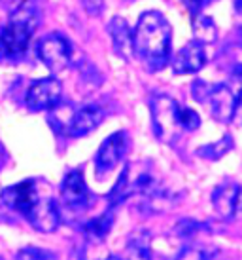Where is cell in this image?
<instances>
[{"mask_svg":"<svg viewBox=\"0 0 242 260\" xmlns=\"http://www.w3.org/2000/svg\"><path fill=\"white\" fill-rule=\"evenodd\" d=\"M129 148V135L127 131H115L110 137L100 145L95 156V171L97 177H108L114 171L115 167L119 166V161L125 158Z\"/></svg>","mask_w":242,"mask_h":260,"instance_id":"52a82bcc","label":"cell"},{"mask_svg":"<svg viewBox=\"0 0 242 260\" xmlns=\"http://www.w3.org/2000/svg\"><path fill=\"white\" fill-rule=\"evenodd\" d=\"M135 55L151 73H159L171 63L172 27L161 12L150 10L140 15L133 29Z\"/></svg>","mask_w":242,"mask_h":260,"instance_id":"6da1fadb","label":"cell"},{"mask_svg":"<svg viewBox=\"0 0 242 260\" xmlns=\"http://www.w3.org/2000/svg\"><path fill=\"white\" fill-rule=\"evenodd\" d=\"M172 71L176 74H195L207 65V51L203 42L193 38L172 57Z\"/></svg>","mask_w":242,"mask_h":260,"instance_id":"7c38bea8","label":"cell"},{"mask_svg":"<svg viewBox=\"0 0 242 260\" xmlns=\"http://www.w3.org/2000/svg\"><path fill=\"white\" fill-rule=\"evenodd\" d=\"M210 116L220 123H231L238 109V97L227 84H218L212 87V93L208 97Z\"/></svg>","mask_w":242,"mask_h":260,"instance_id":"30bf717a","label":"cell"},{"mask_svg":"<svg viewBox=\"0 0 242 260\" xmlns=\"http://www.w3.org/2000/svg\"><path fill=\"white\" fill-rule=\"evenodd\" d=\"M233 80L238 84V87H240V93H242V65H238L235 71H233Z\"/></svg>","mask_w":242,"mask_h":260,"instance_id":"484cf974","label":"cell"},{"mask_svg":"<svg viewBox=\"0 0 242 260\" xmlns=\"http://www.w3.org/2000/svg\"><path fill=\"white\" fill-rule=\"evenodd\" d=\"M212 87L208 82L205 80H193L191 84V97L195 99L197 103H207L210 93H212Z\"/></svg>","mask_w":242,"mask_h":260,"instance_id":"7402d4cb","label":"cell"},{"mask_svg":"<svg viewBox=\"0 0 242 260\" xmlns=\"http://www.w3.org/2000/svg\"><path fill=\"white\" fill-rule=\"evenodd\" d=\"M104 116H106V112H104L102 107H99V105H86L82 109L74 110L66 133L76 139L86 137V135H89L91 131L99 127L102 120H104Z\"/></svg>","mask_w":242,"mask_h":260,"instance_id":"4fadbf2b","label":"cell"},{"mask_svg":"<svg viewBox=\"0 0 242 260\" xmlns=\"http://www.w3.org/2000/svg\"><path fill=\"white\" fill-rule=\"evenodd\" d=\"M235 148V141L231 135H223L220 141H216V143H208V145H203L199 146L195 154L203 159H210V161H216V159H221L223 156H227L229 152Z\"/></svg>","mask_w":242,"mask_h":260,"instance_id":"e0dca14e","label":"cell"},{"mask_svg":"<svg viewBox=\"0 0 242 260\" xmlns=\"http://www.w3.org/2000/svg\"><path fill=\"white\" fill-rule=\"evenodd\" d=\"M191 30L193 38L203 44H212L218 38V27L212 21V17L205 15L203 12L197 15H191Z\"/></svg>","mask_w":242,"mask_h":260,"instance_id":"2e32d148","label":"cell"},{"mask_svg":"<svg viewBox=\"0 0 242 260\" xmlns=\"http://www.w3.org/2000/svg\"><path fill=\"white\" fill-rule=\"evenodd\" d=\"M235 12L238 15H242V0H235Z\"/></svg>","mask_w":242,"mask_h":260,"instance_id":"4316f807","label":"cell"},{"mask_svg":"<svg viewBox=\"0 0 242 260\" xmlns=\"http://www.w3.org/2000/svg\"><path fill=\"white\" fill-rule=\"evenodd\" d=\"M127 253L140 258H150L151 254V234L148 230H135L127 239Z\"/></svg>","mask_w":242,"mask_h":260,"instance_id":"ac0fdd59","label":"cell"},{"mask_svg":"<svg viewBox=\"0 0 242 260\" xmlns=\"http://www.w3.org/2000/svg\"><path fill=\"white\" fill-rule=\"evenodd\" d=\"M114 220H115L114 211L110 207V209L104 211L102 215L91 218V220H87V222L82 226V230H84V234H86L89 239H93V241H102V239L110 234V230H112Z\"/></svg>","mask_w":242,"mask_h":260,"instance_id":"9a60e30c","label":"cell"},{"mask_svg":"<svg viewBox=\"0 0 242 260\" xmlns=\"http://www.w3.org/2000/svg\"><path fill=\"white\" fill-rule=\"evenodd\" d=\"M40 23L38 8L32 0H25L6 25L0 29V61H19L27 53L30 38Z\"/></svg>","mask_w":242,"mask_h":260,"instance_id":"3957f363","label":"cell"},{"mask_svg":"<svg viewBox=\"0 0 242 260\" xmlns=\"http://www.w3.org/2000/svg\"><path fill=\"white\" fill-rule=\"evenodd\" d=\"M203 228H207V224H200L197 220H191V218H184L180 220L176 226H174V232L178 234L180 238H191L197 232H200Z\"/></svg>","mask_w":242,"mask_h":260,"instance_id":"ffe728a7","label":"cell"},{"mask_svg":"<svg viewBox=\"0 0 242 260\" xmlns=\"http://www.w3.org/2000/svg\"><path fill=\"white\" fill-rule=\"evenodd\" d=\"M61 202L66 209L74 211V213H82L91 205L93 194L87 188L82 169H72L64 175L63 182H61Z\"/></svg>","mask_w":242,"mask_h":260,"instance_id":"ba28073f","label":"cell"},{"mask_svg":"<svg viewBox=\"0 0 242 260\" xmlns=\"http://www.w3.org/2000/svg\"><path fill=\"white\" fill-rule=\"evenodd\" d=\"M36 53L42 61L44 65L50 69L53 74L63 73L64 69H68L72 61V46L70 42L59 35V32H53V35H48L44 37L38 46H36Z\"/></svg>","mask_w":242,"mask_h":260,"instance_id":"8992f818","label":"cell"},{"mask_svg":"<svg viewBox=\"0 0 242 260\" xmlns=\"http://www.w3.org/2000/svg\"><path fill=\"white\" fill-rule=\"evenodd\" d=\"M93 4H97V6L104 8V0H84V6H86V10L91 14L93 12Z\"/></svg>","mask_w":242,"mask_h":260,"instance_id":"d4e9b609","label":"cell"},{"mask_svg":"<svg viewBox=\"0 0 242 260\" xmlns=\"http://www.w3.org/2000/svg\"><path fill=\"white\" fill-rule=\"evenodd\" d=\"M178 118H180V125L182 129L185 131H195L200 127V116L195 112L189 107H184V105H178Z\"/></svg>","mask_w":242,"mask_h":260,"instance_id":"d6986e66","label":"cell"},{"mask_svg":"<svg viewBox=\"0 0 242 260\" xmlns=\"http://www.w3.org/2000/svg\"><path fill=\"white\" fill-rule=\"evenodd\" d=\"M108 35L114 44V51L125 61H131L135 57V44H133V30L129 27L127 19L121 15H115L108 23Z\"/></svg>","mask_w":242,"mask_h":260,"instance_id":"5bb4252c","label":"cell"},{"mask_svg":"<svg viewBox=\"0 0 242 260\" xmlns=\"http://www.w3.org/2000/svg\"><path fill=\"white\" fill-rule=\"evenodd\" d=\"M0 200L10 209L21 213L38 232H44V234L55 232L61 222V211L57 207V202L51 196L40 194L38 182L34 179H27L14 186L4 188Z\"/></svg>","mask_w":242,"mask_h":260,"instance_id":"7a4b0ae2","label":"cell"},{"mask_svg":"<svg viewBox=\"0 0 242 260\" xmlns=\"http://www.w3.org/2000/svg\"><path fill=\"white\" fill-rule=\"evenodd\" d=\"M19 258H53V254L48 253V251H42V249H34V247H27L19 251L17 254Z\"/></svg>","mask_w":242,"mask_h":260,"instance_id":"603a6c76","label":"cell"},{"mask_svg":"<svg viewBox=\"0 0 242 260\" xmlns=\"http://www.w3.org/2000/svg\"><path fill=\"white\" fill-rule=\"evenodd\" d=\"M205 2H207V4H210V2H216V0H205Z\"/></svg>","mask_w":242,"mask_h":260,"instance_id":"83f0119b","label":"cell"},{"mask_svg":"<svg viewBox=\"0 0 242 260\" xmlns=\"http://www.w3.org/2000/svg\"><path fill=\"white\" fill-rule=\"evenodd\" d=\"M157 188V179L153 173V166L150 161H131L123 167L119 179L108 194V203L114 209L133 194L146 196Z\"/></svg>","mask_w":242,"mask_h":260,"instance_id":"277c9868","label":"cell"},{"mask_svg":"<svg viewBox=\"0 0 242 260\" xmlns=\"http://www.w3.org/2000/svg\"><path fill=\"white\" fill-rule=\"evenodd\" d=\"M61 95H63L61 82L55 76H50V78L36 80L27 91L25 103L32 112H42V110H51L55 105H59Z\"/></svg>","mask_w":242,"mask_h":260,"instance_id":"9c48e42d","label":"cell"},{"mask_svg":"<svg viewBox=\"0 0 242 260\" xmlns=\"http://www.w3.org/2000/svg\"><path fill=\"white\" fill-rule=\"evenodd\" d=\"M212 205L216 213L225 220L235 218L242 207V186L233 181L221 182L212 192Z\"/></svg>","mask_w":242,"mask_h":260,"instance_id":"8fae6325","label":"cell"},{"mask_svg":"<svg viewBox=\"0 0 242 260\" xmlns=\"http://www.w3.org/2000/svg\"><path fill=\"white\" fill-rule=\"evenodd\" d=\"M150 114L153 133L161 143L176 145L182 137V125L178 118V103L171 95L155 93L150 99Z\"/></svg>","mask_w":242,"mask_h":260,"instance_id":"5b68a950","label":"cell"},{"mask_svg":"<svg viewBox=\"0 0 242 260\" xmlns=\"http://www.w3.org/2000/svg\"><path fill=\"white\" fill-rule=\"evenodd\" d=\"M218 254L216 247H207L199 243V245H187L184 251H180V256H197V258H212Z\"/></svg>","mask_w":242,"mask_h":260,"instance_id":"44dd1931","label":"cell"},{"mask_svg":"<svg viewBox=\"0 0 242 260\" xmlns=\"http://www.w3.org/2000/svg\"><path fill=\"white\" fill-rule=\"evenodd\" d=\"M182 4L185 6V10L189 12V15H197L203 12V8L207 6L205 0H182Z\"/></svg>","mask_w":242,"mask_h":260,"instance_id":"cb8c5ba5","label":"cell"}]
</instances>
